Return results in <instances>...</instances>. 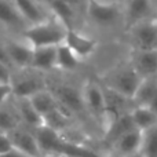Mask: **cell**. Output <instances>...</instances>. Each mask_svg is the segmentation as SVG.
Masks as SVG:
<instances>
[{
	"label": "cell",
	"instance_id": "20",
	"mask_svg": "<svg viewBox=\"0 0 157 157\" xmlns=\"http://www.w3.org/2000/svg\"><path fill=\"white\" fill-rule=\"evenodd\" d=\"M33 105L36 106L37 112L41 114L43 119H46L47 116H50L51 113H54L58 108H59V102L55 98V95L52 94V91L50 88H46L43 91L37 92L36 95L30 97Z\"/></svg>",
	"mask_w": 157,
	"mask_h": 157
},
{
	"label": "cell",
	"instance_id": "14",
	"mask_svg": "<svg viewBox=\"0 0 157 157\" xmlns=\"http://www.w3.org/2000/svg\"><path fill=\"white\" fill-rule=\"evenodd\" d=\"M13 3L28 26L43 21L50 15L48 8L40 0H13Z\"/></svg>",
	"mask_w": 157,
	"mask_h": 157
},
{
	"label": "cell",
	"instance_id": "23",
	"mask_svg": "<svg viewBox=\"0 0 157 157\" xmlns=\"http://www.w3.org/2000/svg\"><path fill=\"white\" fill-rule=\"evenodd\" d=\"M142 155L145 157H157V124L142 131Z\"/></svg>",
	"mask_w": 157,
	"mask_h": 157
},
{
	"label": "cell",
	"instance_id": "25",
	"mask_svg": "<svg viewBox=\"0 0 157 157\" xmlns=\"http://www.w3.org/2000/svg\"><path fill=\"white\" fill-rule=\"evenodd\" d=\"M13 142L10 139V135L6 132H0V156L8 153L10 150H13Z\"/></svg>",
	"mask_w": 157,
	"mask_h": 157
},
{
	"label": "cell",
	"instance_id": "31",
	"mask_svg": "<svg viewBox=\"0 0 157 157\" xmlns=\"http://www.w3.org/2000/svg\"><path fill=\"white\" fill-rule=\"evenodd\" d=\"M114 157H145L142 155V152H138V153H134V155H127V156H114Z\"/></svg>",
	"mask_w": 157,
	"mask_h": 157
},
{
	"label": "cell",
	"instance_id": "15",
	"mask_svg": "<svg viewBox=\"0 0 157 157\" xmlns=\"http://www.w3.org/2000/svg\"><path fill=\"white\" fill-rule=\"evenodd\" d=\"M14 102H15L17 112L19 114V120H21L22 125H26L32 130H37L41 125H44V119L37 112L30 98L14 97Z\"/></svg>",
	"mask_w": 157,
	"mask_h": 157
},
{
	"label": "cell",
	"instance_id": "3",
	"mask_svg": "<svg viewBox=\"0 0 157 157\" xmlns=\"http://www.w3.org/2000/svg\"><path fill=\"white\" fill-rule=\"evenodd\" d=\"M87 21L95 28L105 30L121 29L124 33V15L121 2H99L88 0L86 11Z\"/></svg>",
	"mask_w": 157,
	"mask_h": 157
},
{
	"label": "cell",
	"instance_id": "1",
	"mask_svg": "<svg viewBox=\"0 0 157 157\" xmlns=\"http://www.w3.org/2000/svg\"><path fill=\"white\" fill-rule=\"evenodd\" d=\"M83 101L91 124L99 134V139L108 124V110H106L105 92L102 83L98 77H88L83 80Z\"/></svg>",
	"mask_w": 157,
	"mask_h": 157
},
{
	"label": "cell",
	"instance_id": "21",
	"mask_svg": "<svg viewBox=\"0 0 157 157\" xmlns=\"http://www.w3.org/2000/svg\"><path fill=\"white\" fill-rule=\"evenodd\" d=\"M131 117L135 127L141 131H145L157 124V113L146 105H135V108L131 110Z\"/></svg>",
	"mask_w": 157,
	"mask_h": 157
},
{
	"label": "cell",
	"instance_id": "19",
	"mask_svg": "<svg viewBox=\"0 0 157 157\" xmlns=\"http://www.w3.org/2000/svg\"><path fill=\"white\" fill-rule=\"evenodd\" d=\"M19 124H21L19 114L17 112L14 97H11L4 105L0 106V132L8 134Z\"/></svg>",
	"mask_w": 157,
	"mask_h": 157
},
{
	"label": "cell",
	"instance_id": "22",
	"mask_svg": "<svg viewBox=\"0 0 157 157\" xmlns=\"http://www.w3.org/2000/svg\"><path fill=\"white\" fill-rule=\"evenodd\" d=\"M157 91V76L156 77H147L142 78L135 95H134V102L135 105H149L152 102Z\"/></svg>",
	"mask_w": 157,
	"mask_h": 157
},
{
	"label": "cell",
	"instance_id": "26",
	"mask_svg": "<svg viewBox=\"0 0 157 157\" xmlns=\"http://www.w3.org/2000/svg\"><path fill=\"white\" fill-rule=\"evenodd\" d=\"M11 97H13V91L10 84H0V106L4 105Z\"/></svg>",
	"mask_w": 157,
	"mask_h": 157
},
{
	"label": "cell",
	"instance_id": "33",
	"mask_svg": "<svg viewBox=\"0 0 157 157\" xmlns=\"http://www.w3.org/2000/svg\"><path fill=\"white\" fill-rule=\"evenodd\" d=\"M155 2V10H156V19H157V0H153Z\"/></svg>",
	"mask_w": 157,
	"mask_h": 157
},
{
	"label": "cell",
	"instance_id": "12",
	"mask_svg": "<svg viewBox=\"0 0 157 157\" xmlns=\"http://www.w3.org/2000/svg\"><path fill=\"white\" fill-rule=\"evenodd\" d=\"M128 61L142 78L157 76V50L155 51H130Z\"/></svg>",
	"mask_w": 157,
	"mask_h": 157
},
{
	"label": "cell",
	"instance_id": "24",
	"mask_svg": "<svg viewBox=\"0 0 157 157\" xmlns=\"http://www.w3.org/2000/svg\"><path fill=\"white\" fill-rule=\"evenodd\" d=\"M14 69L6 63L0 62V84H10Z\"/></svg>",
	"mask_w": 157,
	"mask_h": 157
},
{
	"label": "cell",
	"instance_id": "29",
	"mask_svg": "<svg viewBox=\"0 0 157 157\" xmlns=\"http://www.w3.org/2000/svg\"><path fill=\"white\" fill-rule=\"evenodd\" d=\"M0 157H30V156L24 155V153H21L19 150H17V149H13V150H10L8 153H6V155L0 156Z\"/></svg>",
	"mask_w": 157,
	"mask_h": 157
},
{
	"label": "cell",
	"instance_id": "32",
	"mask_svg": "<svg viewBox=\"0 0 157 157\" xmlns=\"http://www.w3.org/2000/svg\"><path fill=\"white\" fill-rule=\"evenodd\" d=\"M40 2H41V3H43V4H44V6H46V7H47V6H48V4H50V3H51V2H52V0H40Z\"/></svg>",
	"mask_w": 157,
	"mask_h": 157
},
{
	"label": "cell",
	"instance_id": "6",
	"mask_svg": "<svg viewBox=\"0 0 157 157\" xmlns=\"http://www.w3.org/2000/svg\"><path fill=\"white\" fill-rule=\"evenodd\" d=\"M124 37L130 51H155L157 50V19H147L127 28Z\"/></svg>",
	"mask_w": 157,
	"mask_h": 157
},
{
	"label": "cell",
	"instance_id": "16",
	"mask_svg": "<svg viewBox=\"0 0 157 157\" xmlns=\"http://www.w3.org/2000/svg\"><path fill=\"white\" fill-rule=\"evenodd\" d=\"M81 63L83 61L65 43L57 46V72L62 75L76 73Z\"/></svg>",
	"mask_w": 157,
	"mask_h": 157
},
{
	"label": "cell",
	"instance_id": "9",
	"mask_svg": "<svg viewBox=\"0 0 157 157\" xmlns=\"http://www.w3.org/2000/svg\"><path fill=\"white\" fill-rule=\"evenodd\" d=\"M8 135L13 142L14 149L30 157H44L40 145H39L37 136H36V130L19 124L11 132H8Z\"/></svg>",
	"mask_w": 157,
	"mask_h": 157
},
{
	"label": "cell",
	"instance_id": "5",
	"mask_svg": "<svg viewBox=\"0 0 157 157\" xmlns=\"http://www.w3.org/2000/svg\"><path fill=\"white\" fill-rule=\"evenodd\" d=\"M10 86L14 97L30 98L48 88V75L32 68L14 69Z\"/></svg>",
	"mask_w": 157,
	"mask_h": 157
},
{
	"label": "cell",
	"instance_id": "34",
	"mask_svg": "<svg viewBox=\"0 0 157 157\" xmlns=\"http://www.w3.org/2000/svg\"><path fill=\"white\" fill-rule=\"evenodd\" d=\"M99 2H121V0H99Z\"/></svg>",
	"mask_w": 157,
	"mask_h": 157
},
{
	"label": "cell",
	"instance_id": "13",
	"mask_svg": "<svg viewBox=\"0 0 157 157\" xmlns=\"http://www.w3.org/2000/svg\"><path fill=\"white\" fill-rule=\"evenodd\" d=\"M30 68L46 75H52L57 72V46L33 48Z\"/></svg>",
	"mask_w": 157,
	"mask_h": 157
},
{
	"label": "cell",
	"instance_id": "27",
	"mask_svg": "<svg viewBox=\"0 0 157 157\" xmlns=\"http://www.w3.org/2000/svg\"><path fill=\"white\" fill-rule=\"evenodd\" d=\"M66 4L72 6L75 10H77L78 13H84L86 11V7H87V3L88 0H63Z\"/></svg>",
	"mask_w": 157,
	"mask_h": 157
},
{
	"label": "cell",
	"instance_id": "28",
	"mask_svg": "<svg viewBox=\"0 0 157 157\" xmlns=\"http://www.w3.org/2000/svg\"><path fill=\"white\" fill-rule=\"evenodd\" d=\"M0 62L6 63V65H8V66H11L10 58H8V54H7V50H6L4 43H0ZM11 68H13V66H11Z\"/></svg>",
	"mask_w": 157,
	"mask_h": 157
},
{
	"label": "cell",
	"instance_id": "4",
	"mask_svg": "<svg viewBox=\"0 0 157 157\" xmlns=\"http://www.w3.org/2000/svg\"><path fill=\"white\" fill-rule=\"evenodd\" d=\"M99 81L105 84L106 87L125 95V97L132 99L138 90L139 84L142 81V77L134 69L128 58L120 63H116L114 66L109 68L102 75L98 76Z\"/></svg>",
	"mask_w": 157,
	"mask_h": 157
},
{
	"label": "cell",
	"instance_id": "18",
	"mask_svg": "<svg viewBox=\"0 0 157 157\" xmlns=\"http://www.w3.org/2000/svg\"><path fill=\"white\" fill-rule=\"evenodd\" d=\"M50 14L58 18L68 29H75L77 28V19H78V11L75 10L72 6L66 4L63 0H52L48 6Z\"/></svg>",
	"mask_w": 157,
	"mask_h": 157
},
{
	"label": "cell",
	"instance_id": "7",
	"mask_svg": "<svg viewBox=\"0 0 157 157\" xmlns=\"http://www.w3.org/2000/svg\"><path fill=\"white\" fill-rule=\"evenodd\" d=\"M63 43L80 58L81 61H86L88 58H91L92 55L97 52L99 41L94 37V36L88 35V33L83 32L78 28L75 29H68L66 37Z\"/></svg>",
	"mask_w": 157,
	"mask_h": 157
},
{
	"label": "cell",
	"instance_id": "2",
	"mask_svg": "<svg viewBox=\"0 0 157 157\" xmlns=\"http://www.w3.org/2000/svg\"><path fill=\"white\" fill-rule=\"evenodd\" d=\"M66 33L68 28L52 14H50L43 21L35 25H29L21 33V37L26 40L33 48H36V47L59 46L65 41Z\"/></svg>",
	"mask_w": 157,
	"mask_h": 157
},
{
	"label": "cell",
	"instance_id": "30",
	"mask_svg": "<svg viewBox=\"0 0 157 157\" xmlns=\"http://www.w3.org/2000/svg\"><path fill=\"white\" fill-rule=\"evenodd\" d=\"M147 106H150V108L153 109V110L157 113V91H156V94H155V97H153V99H152V102L149 103Z\"/></svg>",
	"mask_w": 157,
	"mask_h": 157
},
{
	"label": "cell",
	"instance_id": "10",
	"mask_svg": "<svg viewBox=\"0 0 157 157\" xmlns=\"http://www.w3.org/2000/svg\"><path fill=\"white\" fill-rule=\"evenodd\" d=\"M142 138H144V132L138 128L131 130L130 132L121 135L113 141L110 145L105 147L103 153L106 157H114V156H127L134 155V153L141 152L142 149Z\"/></svg>",
	"mask_w": 157,
	"mask_h": 157
},
{
	"label": "cell",
	"instance_id": "8",
	"mask_svg": "<svg viewBox=\"0 0 157 157\" xmlns=\"http://www.w3.org/2000/svg\"><path fill=\"white\" fill-rule=\"evenodd\" d=\"M121 6L125 29L138 22L156 18L153 0H121Z\"/></svg>",
	"mask_w": 157,
	"mask_h": 157
},
{
	"label": "cell",
	"instance_id": "11",
	"mask_svg": "<svg viewBox=\"0 0 157 157\" xmlns=\"http://www.w3.org/2000/svg\"><path fill=\"white\" fill-rule=\"evenodd\" d=\"M6 50H7L10 63L13 69H26L30 68L32 63V55H33V47L24 40L19 39H10L4 41Z\"/></svg>",
	"mask_w": 157,
	"mask_h": 157
},
{
	"label": "cell",
	"instance_id": "17",
	"mask_svg": "<svg viewBox=\"0 0 157 157\" xmlns=\"http://www.w3.org/2000/svg\"><path fill=\"white\" fill-rule=\"evenodd\" d=\"M0 24L10 29H21V33L28 28L13 0H0Z\"/></svg>",
	"mask_w": 157,
	"mask_h": 157
}]
</instances>
